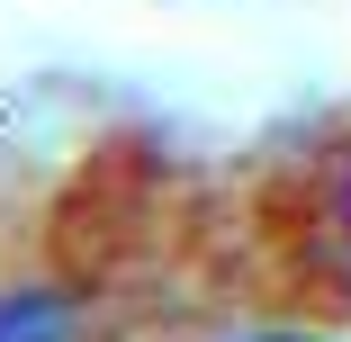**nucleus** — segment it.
<instances>
[{
    "label": "nucleus",
    "instance_id": "obj_1",
    "mask_svg": "<svg viewBox=\"0 0 351 342\" xmlns=\"http://www.w3.org/2000/svg\"><path fill=\"white\" fill-rule=\"evenodd\" d=\"M0 342H73V306L45 297V289L0 297Z\"/></svg>",
    "mask_w": 351,
    "mask_h": 342
},
{
    "label": "nucleus",
    "instance_id": "obj_2",
    "mask_svg": "<svg viewBox=\"0 0 351 342\" xmlns=\"http://www.w3.org/2000/svg\"><path fill=\"white\" fill-rule=\"evenodd\" d=\"M234 342H324V333H234Z\"/></svg>",
    "mask_w": 351,
    "mask_h": 342
},
{
    "label": "nucleus",
    "instance_id": "obj_3",
    "mask_svg": "<svg viewBox=\"0 0 351 342\" xmlns=\"http://www.w3.org/2000/svg\"><path fill=\"white\" fill-rule=\"evenodd\" d=\"M342 234H351V198H342Z\"/></svg>",
    "mask_w": 351,
    "mask_h": 342
}]
</instances>
